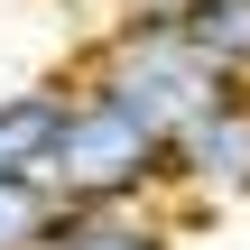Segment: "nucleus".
Returning <instances> with one entry per match:
<instances>
[{
    "instance_id": "obj_1",
    "label": "nucleus",
    "mask_w": 250,
    "mask_h": 250,
    "mask_svg": "<svg viewBox=\"0 0 250 250\" xmlns=\"http://www.w3.org/2000/svg\"><path fill=\"white\" fill-rule=\"evenodd\" d=\"M46 186H56V204H74V213H130V204H148V195L176 186V148H167L139 111H121L111 93L74 83V111H65V139H56Z\"/></svg>"
},
{
    "instance_id": "obj_2",
    "label": "nucleus",
    "mask_w": 250,
    "mask_h": 250,
    "mask_svg": "<svg viewBox=\"0 0 250 250\" xmlns=\"http://www.w3.org/2000/svg\"><path fill=\"white\" fill-rule=\"evenodd\" d=\"M74 83H93V93H111L121 111H139L167 148H176V130H195V121L232 93V74H213L176 28H148V19H111V28L93 37V56H83Z\"/></svg>"
},
{
    "instance_id": "obj_3",
    "label": "nucleus",
    "mask_w": 250,
    "mask_h": 250,
    "mask_svg": "<svg viewBox=\"0 0 250 250\" xmlns=\"http://www.w3.org/2000/svg\"><path fill=\"white\" fill-rule=\"evenodd\" d=\"M176 186L213 204H250V83H232L195 130H176Z\"/></svg>"
},
{
    "instance_id": "obj_4",
    "label": "nucleus",
    "mask_w": 250,
    "mask_h": 250,
    "mask_svg": "<svg viewBox=\"0 0 250 250\" xmlns=\"http://www.w3.org/2000/svg\"><path fill=\"white\" fill-rule=\"evenodd\" d=\"M65 111H74V74L65 83H9L0 93V186H46L56 139H65Z\"/></svg>"
},
{
    "instance_id": "obj_5",
    "label": "nucleus",
    "mask_w": 250,
    "mask_h": 250,
    "mask_svg": "<svg viewBox=\"0 0 250 250\" xmlns=\"http://www.w3.org/2000/svg\"><path fill=\"white\" fill-rule=\"evenodd\" d=\"M176 37H186L213 74L250 83V0H186V9H176Z\"/></svg>"
},
{
    "instance_id": "obj_6",
    "label": "nucleus",
    "mask_w": 250,
    "mask_h": 250,
    "mask_svg": "<svg viewBox=\"0 0 250 250\" xmlns=\"http://www.w3.org/2000/svg\"><path fill=\"white\" fill-rule=\"evenodd\" d=\"M56 250H176V223L158 204H130V213H74L56 223Z\"/></svg>"
},
{
    "instance_id": "obj_7",
    "label": "nucleus",
    "mask_w": 250,
    "mask_h": 250,
    "mask_svg": "<svg viewBox=\"0 0 250 250\" xmlns=\"http://www.w3.org/2000/svg\"><path fill=\"white\" fill-rule=\"evenodd\" d=\"M56 186H0V250H56Z\"/></svg>"
}]
</instances>
